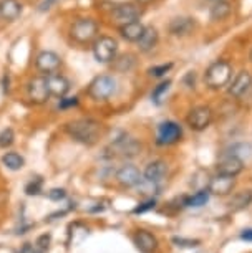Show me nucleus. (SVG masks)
Masks as SVG:
<instances>
[{"mask_svg": "<svg viewBox=\"0 0 252 253\" xmlns=\"http://www.w3.org/2000/svg\"><path fill=\"white\" fill-rule=\"evenodd\" d=\"M23 5L18 0H0V18L5 22H15L22 15Z\"/></svg>", "mask_w": 252, "mask_h": 253, "instance_id": "18", "label": "nucleus"}, {"mask_svg": "<svg viewBox=\"0 0 252 253\" xmlns=\"http://www.w3.org/2000/svg\"><path fill=\"white\" fill-rule=\"evenodd\" d=\"M93 56L98 63H111L118 53V42L113 37L101 35L92 43Z\"/></svg>", "mask_w": 252, "mask_h": 253, "instance_id": "5", "label": "nucleus"}, {"mask_svg": "<svg viewBox=\"0 0 252 253\" xmlns=\"http://www.w3.org/2000/svg\"><path fill=\"white\" fill-rule=\"evenodd\" d=\"M37 245H39L42 250H45V248H49V245H50V235H42V237H39V240H37Z\"/></svg>", "mask_w": 252, "mask_h": 253, "instance_id": "37", "label": "nucleus"}, {"mask_svg": "<svg viewBox=\"0 0 252 253\" xmlns=\"http://www.w3.org/2000/svg\"><path fill=\"white\" fill-rule=\"evenodd\" d=\"M173 68V63H163V65H156V66H151L148 70V75L153 76V78H159V76H164L168 71Z\"/></svg>", "mask_w": 252, "mask_h": 253, "instance_id": "29", "label": "nucleus"}, {"mask_svg": "<svg viewBox=\"0 0 252 253\" xmlns=\"http://www.w3.org/2000/svg\"><path fill=\"white\" fill-rule=\"evenodd\" d=\"M2 164L10 170H20L25 166V159L17 152H7L2 156Z\"/></svg>", "mask_w": 252, "mask_h": 253, "instance_id": "25", "label": "nucleus"}, {"mask_svg": "<svg viewBox=\"0 0 252 253\" xmlns=\"http://www.w3.org/2000/svg\"><path fill=\"white\" fill-rule=\"evenodd\" d=\"M35 68L39 70L40 73H44L45 76L56 73V71H60L61 68V56L51 50L40 51L35 58Z\"/></svg>", "mask_w": 252, "mask_h": 253, "instance_id": "9", "label": "nucleus"}, {"mask_svg": "<svg viewBox=\"0 0 252 253\" xmlns=\"http://www.w3.org/2000/svg\"><path fill=\"white\" fill-rule=\"evenodd\" d=\"M169 88H171V81H169V80L161 81L158 86H154L153 93H151V99H153L154 103H158V104H159L161 101H163L164 94L169 91Z\"/></svg>", "mask_w": 252, "mask_h": 253, "instance_id": "28", "label": "nucleus"}, {"mask_svg": "<svg viewBox=\"0 0 252 253\" xmlns=\"http://www.w3.org/2000/svg\"><path fill=\"white\" fill-rule=\"evenodd\" d=\"M252 152V149H251V146L249 144H236V146H232L231 147V152L229 154H232V156H237V157H244V156H249Z\"/></svg>", "mask_w": 252, "mask_h": 253, "instance_id": "32", "label": "nucleus"}, {"mask_svg": "<svg viewBox=\"0 0 252 253\" xmlns=\"http://www.w3.org/2000/svg\"><path fill=\"white\" fill-rule=\"evenodd\" d=\"M252 204V190H242V192H237L234 197L231 199V209L234 210H244Z\"/></svg>", "mask_w": 252, "mask_h": 253, "instance_id": "24", "label": "nucleus"}, {"mask_svg": "<svg viewBox=\"0 0 252 253\" xmlns=\"http://www.w3.org/2000/svg\"><path fill=\"white\" fill-rule=\"evenodd\" d=\"M56 2H58V0H44V2H42L40 5H39V10H40V12L50 10L51 7L56 5Z\"/></svg>", "mask_w": 252, "mask_h": 253, "instance_id": "38", "label": "nucleus"}, {"mask_svg": "<svg viewBox=\"0 0 252 253\" xmlns=\"http://www.w3.org/2000/svg\"><path fill=\"white\" fill-rule=\"evenodd\" d=\"M231 12H232L231 2H227V0H217V2H212V7L209 10V17H211L212 22H222L231 15Z\"/></svg>", "mask_w": 252, "mask_h": 253, "instance_id": "22", "label": "nucleus"}, {"mask_svg": "<svg viewBox=\"0 0 252 253\" xmlns=\"http://www.w3.org/2000/svg\"><path fill=\"white\" fill-rule=\"evenodd\" d=\"M232 80V65L226 60H216L214 63L207 66L204 73L206 86L211 89H221L227 86Z\"/></svg>", "mask_w": 252, "mask_h": 253, "instance_id": "2", "label": "nucleus"}, {"mask_svg": "<svg viewBox=\"0 0 252 253\" xmlns=\"http://www.w3.org/2000/svg\"><path fill=\"white\" fill-rule=\"evenodd\" d=\"M251 61H252V51H251Z\"/></svg>", "mask_w": 252, "mask_h": 253, "instance_id": "42", "label": "nucleus"}, {"mask_svg": "<svg viewBox=\"0 0 252 253\" xmlns=\"http://www.w3.org/2000/svg\"><path fill=\"white\" fill-rule=\"evenodd\" d=\"M32 253H42V252H39V250H37V252H32Z\"/></svg>", "mask_w": 252, "mask_h": 253, "instance_id": "41", "label": "nucleus"}, {"mask_svg": "<svg viewBox=\"0 0 252 253\" xmlns=\"http://www.w3.org/2000/svg\"><path fill=\"white\" fill-rule=\"evenodd\" d=\"M116 91L118 83L110 75H100L97 78H93L87 88V94L93 101H108V99L115 96Z\"/></svg>", "mask_w": 252, "mask_h": 253, "instance_id": "4", "label": "nucleus"}, {"mask_svg": "<svg viewBox=\"0 0 252 253\" xmlns=\"http://www.w3.org/2000/svg\"><path fill=\"white\" fill-rule=\"evenodd\" d=\"M66 197V192L63 189H51L49 192V199L53 200V202H60V200H63Z\"/></svg>", "mask_w": 252, "mask_h": 253, "instance_id": "36", "label": "nucleus"}, {"mask_svg": "<svg viewBox=\"0 0 252 253\" xmlns=\"http://www.w3.org/2000/svg\"><path fill=\"white\" fill-rule=\"evenodd\" d=\"M166 172H168V166H166L164 161H153L150 162L148 166H146L145 172H143V177H145L146 180H150V182H161V180L164 179Z\"/></svg>", "mask_w": 252, "mask_h": 253, "instance_id": "20", "label": "nucleus"}, {"mask_svg": "<svg viewBox=\"0 0 252 253\" xmlns=\"http://www.w3.org/2000/svg\"><path fill=\"white\" fill-rule=\"evenodd\" d=\"M116 180L123 187H136L143 180V174L136 166L125 164L116 170Z\"/></svg>", "mask_w": 252, "mask_h": 253, "instance_id": "13", "label": "nucleus"}, {"mask_svg": "<svg viewBox=\"0 0 252 253\" xmlns=\"http://www.w3.org/2000/svg\"><path fill=\"white\" fill-rule=\"evenodd\" d=\"M241 238L246 242H252V228H246V230H242Z\"/></svg>", "mask_w": 252, "mask_h": 253, "instance_id": "39", "label": "nucleus"}, {"mask_svg": "<svg viewBox=\"0 0 252 253\" xmlns=\"http://www.w3.org/2000/svg\"><path fill=\"white\" fill-rule=\"evenodd\" d=\"M65 131L70 137H73L77 142H82L85 146H93L97 144L100 136L103 132V126L95 119L82 118V119H73V121L65 124Z\"/></svg>", "mask_w": 252, "mask_h": 253, "instance_id": "1", "label": "nucleus"}, {"mask_svg": "<svg viewBox=\"0 0 252 253\" xmlns=\"http://www.w3.org/2000/svg\"><path fill=\"white\" fill-rule=\"evenodd\" d=\"M141 15H143V8L138 3H120V5L113 7L111 10V18L120 23V25L128 22L140 20Z\"/></svg>", "mask_w": 252, "mask_h": 253, "instance_id": "10", "label": "nucleus"}, {"mask_svg": "<svg viewBox=\"0 0 252 253\" xmlns=\"http://www.w3.org/2000/svg\"><path fill=\"white\" fill-rule=\"evenodd\" d=\"M251 88H252V75L247 70H242L234 76V80H231L227 91H229L231 96L242 98L246 93H249Z\"/></svg>", "mask_w": 252, "mask_h": 253, "instance_id": "12", "label": "nucleus"}, {"mask_svg": "<svg viewBox=\"0 0 252 253\" xmlns=\"http://www.w3.org/2000/svg\"><path fill=\"white\" fill-rule=\"evenodd\" d=\"M154 205H156V200L154 199H148V200H145L143 204L138 205V207L133 210V213H145V212H148V210H153Z\"/></svg>", "mask_w": 252, "mask_h": 253, "instance_id": "35", "label": "nucleus"}, {"mask_svg": "<svg viewBox=\"0 0 252 253\" xmlns=\"http://www.w3.org/2000/svg\"><path fill=\"white\" fill-rule=\"evenodd\" d=\"M217 169V174H222V175H229V177H237L242 169H244V161L237 156H232V154H227L226 157L217 162L216 166Z\"/></svg>", "mask_w": 252, "mask_h": 253, "instance_id": "15", "label": "nucleus"}, {"mask_svg": "<svg viewBox=\"0 0 252 253\" xmlns=\"http://www.w3.org/2000/svg\"><path fill=\"white\" fill-rule=\"evenodd\" d=\"M47 86H49L50 96L60 99V98H63V96L68 94V91H70V80L56 71V73L47 75Z\"/></svg>", "mask_w": 252, "mask_h": 253, "instance_id": "14", "label": "nucleus"}, {"mask_svg": "<svg viewBox=\"0 0 252 253\" xmlns=\"http://www.w3.org/2000/svg\"><path fill=\"white\" fill-rule=\"evenodd\" d=\"M150 2H153V0H138V3H140V5H148Z\"/></svg>", "mask_w": 252, "mask_h": 253, "instance_id": "40", "label": "nucleus"}, {"mask_svg": "<svg viewBox=\"0 0 252 253\" xmlns=\"http://www.w3.org/2000/svg\"><path fill=\"white\" fill-rule=\"evenodd\" d=\"M42 185H44V182H42V179H39V177L30 180V182L25 185L27 195H39L42 192Z\"/></svg>", "mask_w": 252, "mask_h": 253, "instance_id": "31", "label": "nucleus"}, {"mask_svg": "<svg viewBox=\"0 0 252 253\" xmlns=\"http://www.w3.org/2000/svg\"><path fill=\"white\" fill-rule=\"evenodd\" d=\"M211 2H217V0H211Z\"/></svg>", "mask_w": 252, "mask_h": 253, "instance_id": "43", "label": "nucleus"}, {"mask_svg": "<svg viewBox=\"0 0 252 253\" xmlns=\"http://www.w3.org/2000/svg\"><path fill=\"white\" fill-rule=\"evenodd\" d=\"M183 137V129L178 123L174 121H163L158 126V134H156V142L159 146H171L176 144Z\"/></svg>", "mask_w": 252, "mask_h": 253, "instance_id": "8", "label": "nucleus"}, {"mask_svg": "<svg viewBox=\"0 0 252 253\" xmlns=\"http://www.w3.org/2000/svg\"><path fill=\"white\" fill-rule=\"evenodd\" d=\"M212 118H214L212 109L209 106H196L189 111L188 118H186V123L193 131L199 132V131L207 129V127L211 126Z\"/></svg>", "mask_w": 252, "mask_h": 253, "instance_id": "7", "label": "nucleus"}, {"mask_svg": "<svg viewBox=\"0 0 252 253\" xmlns=\"http://www.w3.org/2000/svg\"><path fill=\"white\" fill-rule=\"evenodd\" d=\"M173 243H176L178 247L183 248H194L199 245V240H189V238H183V237H174Z\"/></svg>", "mask_w": 252, "mask_h": 253, "instance_id": "34", "label": "nucleus"}, {"mask_svg": "<svg viewBox=\"0 0 252 253\" xmlns=\"http://www.w3.org/2000/svg\"><path fill=\"white\" fill-rule=\"evenodd\" d=\"M133 240L141 253H154L158 248V238L148 230H136Z\"/></svg>", "mask_w": 252, "mask_h": 253, "instance_id": "17", "label": "nucleus"}, {"mask_svg": "<svg viewBox=\"0 0 252 253\" xmlns=\"http://www.w3.org/2000/svg\"><path fill=\"white\" fill-rule=\"evenodd\" d=\"M158 42H159L158 30H156L154 27H146L141 38L136 42V43H138V48H140L141 53H150V51H153L156 48Z\"/></svg>", "mask_w": 252, "mask_h": 253, "instance_id": "19", "label": "nucleus"}, {"mask_svg": "<svg viewBox=\"0 0 252 253\" xmlns=\"http://www.w3.org/2000/svg\"><path fill=\"white\" fill-rule=\"evenodd\" d=\"M111 63H115V68L118 70V71H130L133 66H135V56L133 55H121L120 58H115L111 61Z\"/></svg>", "mask_w": 252, "mask_h": 253, "instance_id": "27", "label": "nucleus"}, {"mask_svg": "<svg viewBox=\"0 0 252 253\" xmlns=\"http://www.w3.org/2000/svg\"><path fill=\"white\" fill-rule=\"evenodd\" d=\"M145 28L146 27L143 25L140 20L128 22V23H123V25H120V35L125 38L126 42H130V43H136V42L141 38Z\"/></svg>", "mask_w": 252, "mask_h": 253, "instance_id": "21", "label": "nucleus"}, {"mask_svg": "<svg viewBox=\"0 0 252 253\" xmlns=\"http://www.w3.org/2000/svg\"><path fill=\"white\" fill-rule=\"evenodd\" d=\"M78 106V98L77 96H63L58 101V109H71Z\"/></svg>", "mask_w": 252, "mask_h": 253, "instance_id": "33", "label": "nucleus"}, {"mask_svg": "<svg viewBox=\"0 0 252 253\" xmlns=\"http://www.w3.org/2000/svg\"><path fill=\"white\" fill-rule=\"evenodd\" d=\"M100 25L93 18H78L70 25V38L78 45H90L98 38Z\"/></svg>", "mask_w": 252, "mask_h": 253, "instance_id": "3", "label": "nucleus"}, {"mask_svg": "<svg viewBox=\"0 0 252 253\" xmlns=\"http://www.w3.org/2000/svg\"><path fill=\"white\" fill-rule=\"evenodd\" d=\"M13 139H15V134H13V131L10 127L3 129L0 132V147H2V149H7L8 146L13 144Z\"/></svg>", "mask_w": 252, "mask_h": 253, "instance_id": "30", "label": "nucleus"}, {"mask_svg": "<svg viewBox=\"0 0 252 253\" xmlns=\"http://www.w3.org/2000/svg\"><path fill=\"white\" fill-rule=\"evenodd\" d=\"M27 96L33 104H45L50 98L49 86H47V76L39 75L28 80L27 83Z\"/></svg>", "mask_w": 252, "mask_h": 253, "instance_id": "6", "label": "nucleus"}, {"mask_svg": "<svg viewBox=\"0 0 252 253\" xmlns=\"http://www.w3.org/2000/svg\"><path fill=\"white\" fill-rule=\"evenodd\" d=\"M184 207H202L209 200V190H199L191 197H184Z\"/></svg>", "mask_w": 252, "mask_h": 253, "instance_id": "26", "label": "nucleus"}, {"mask_svg": "<svg viewBox=\"0 0 252 253\" xmlns=\"http://www.w3.org/2000/svg\"><path fill=\"white\" fill-rule=\"evenodd\" d=\"M196 28V20L191 17H178L173 18L168 25V30L173 37H188Z\"/></svg>", "mask_w": 252, "mask_h": 253, "instance_id": "16", "label": "nucleus"}, {"mask_svg": "<svg viewBox=\"0 0 252 253\" xmlns=\"http://www.w3.org/2000/svg\"><path fill=\"white\" fill-rule=\"evenodd\" d=\"M234 187H236V177L217 174L209 179L207 190H209V194H212V195L224 197V195H229L232 190H234Z\"/></svg>", "mask_w": 252, "mask_h": 253, "instance_id": "11", "label": "nucleus"}, {"mask_svg": "<svg viewBox=\"0 0 252 253\" xmlns=\"http://www.w3.org/2000/svg\"><path fill=\"white\" fill-rule=\"evenodd\" d=\"M115 149L121 152V156L125 157H135L138 156V152L141 151V144L131 137H123V139L115 142Z\"/></svg>", "mask_w": 252, "mask_h": 253, "instance_id": "23", "label": "nucleus"}]
</instances>
